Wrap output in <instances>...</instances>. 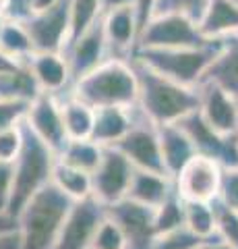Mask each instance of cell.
Listing matches in <instances>:
<instances>
[{
    "mask_svg": "<svg viewBox=\"0 0 238 249\" xmlns=\"http://www.w3.org/2000/svg\"><path fill=\"white\" fill-rule=\"evenodd\" d=\"M75 204L71 196L50 181L27 201L17 216L21 249H52Z\"/></svg>",
    "mask_w": 238,
    "mask_h": 249,
    "instance_id": "obj_3",
    "label": "cell"
},
{
    "mask_svg": "<svg viewBox=\"0 0 238 249\" xmlns=\"http://www.w3.org/2000/svg\"><path fill=\"white\" fill-rule=\"evenodd\" d=\"M60 106H63L68 139H91L95 123V108L81 102L79 98L71 96V93H66L64 100H60Z\"/></svg>",
    "mask_w": 238,
    "mask_h": 249,
    "instance_id": "obj_25",
    "label": "cell"
},
{
    "mask_svg": "<svg viewBox=\"0 0 238 249\" xmlns=\"http://www.w3.org/2000/svg\"><path fill=\"white\" fill-rule=\"evenodd\" d=\"M13 4H15V0H0V17H4V15H11Z\"/></svg>",
    "mask_w": 238,
    "mask_h": 249,
    "instance_id": "obj_47",
    "label": "cell"
},
{
    "mask_svg": "<svg viewBox=\"0 0 238 249\" xmlns=\"http://www.w3.org/2000/svg\"><path fill=\"white\" fill-rule=\"evenodd\" d=\"M201 249H236V247L228 245L226 241H222L220 237H213V239H209V241H207V243H205Z\"/></svg>",
    "mask_w": 238,
    "mask_h": 249,
    "instance_id": "obj_45",
    "label": "cell"
},
{
    "mask_svg": "<svg viewBox=\"0 0 238 249\" xmlns=\"http://www.w3.org/2000/svg\"><path fill=\"white\" fill-rule=\"evenodd\" d=\"M21 145H23V131H21V124L15 129L9 131H2L0 133V160L4 162H15L17 156L21 152Z\"/></svg>",
    "mask_w": 238,
    "mask_h": 249,
    "instance_id": "obj_39",
    "label": "cell"
},
{
    "mask_svg": "<svg viewBox=\"0 0 238 249\" xmlns=\"http://www.w3.org/2000/svg\"><path fill=\"white\" fill-rule=\"evenodd\" d=\"M108 40L104 34V23L99 19L66 46L64 56L68 62V71H71V81H79L83 75L94 71L97 65H102L108 58Z\"/></svg>",
    "mask_w": 238,
    "mask_h": 249,
    "instance_id": "obj_15",
    "label": "cell"
},
{
    "mask_svg": "<svg viewBox=\"0 0 238 249\" xmlns=\"http://www.w3.org/2000/svg\"><path fill=\"white\" fill-rule=\"evenodd\" d=\"M66 93L79 98L91 108L106 106H137L139 102V81L130 58L108 56L94 71L83 75L71 85Z\"/></svg>",
    "mask_w": 238,
    "mask_h": 249,
    "instance_id": "obj_2",
    "label": "cell"
},
{
    "mask_svg": "<svg viewBox=\"0 0 238 249\" xmlns=\"http://www.w3.org/2000/svg\"><path fill=\"white\" fill-rule=\"evenodd\" d=\"M35 52H64L71 42V0H60L48 11L23 19Z\"/></svg>",
    "mask_w": 238,
    "mask_h": 249,
    "instance_id": "obj_9",
    "label": "cell"
},
{
    "mask_svg": "<svg viewBox=\"0 0 238 249\" xmlns=\"http://www.w3.org/2000/svg\"><path fill=\"white\" fill-rule=\"evenodd\" d=\"M27 62L42 91L58 96L71 89L73 81L64 52H33Z\"/></svg>",
    "mask_w": 238,
    "mask_h": 249,
    "instance_id": "obj_18",
    "label": "cell"
},
{
    "mask_svg": "<svg viewBox=\"0 0 238 249\" xmlns=\"http://www.w3.org/2000/svg\"><path fill=\"white\" fill-rule=\"evenodd\" d=\"M102 150L104 145L95 143L94 139H71L66 143L64 152L58 156V160L94 175L99 160H102Z\"/></svg>",
    "mask_w": 238,
    "mask_h": 249,
    "instance_id": "obj_28",
    "label": "cell"
},
{
    "mask_svg": "<svg viewBox=\"0 0 238 249\" xmlns=\"http://www.w3.org/2000/svg\"><path fill=\"white\" fill-rule=\"evenodd\" d=\"M158 129H159V142H162V156L166 170L172 178H176V175L197 156L195 142L178 123L158 124Z\"/></svg>",
    "mask_w": 238,
    "mask_h": 249,
    "instance_id": "obj_19",
    "label": "cell"
},
{
    "mask_svg": "<svg viewBox=\"0 0 238 249\" xmlns=\"http://www.w3.org/2000/svg\"><path fill=\"white\" fill-rule=\"evenodd\" d=\"M137 119V106L95 108V123L91 139L99 145H114L125 137Z\"/></svg>",
    "mask_w": 238,
    "mask_h": 249,
    "instance_id": "obj_20",
    "label": "cell"
},
{
    "mask_svg": "<svg viewBox=\"0 0 238 249\" xmlns=\"http://www.w3.org/2000/svg\"><path fill=\"white\" fill-rule=\"evenodd\" d=\"M0 50L23 62H27L35 52L33 40L23 19L13 17V15H4L0 19Z\"/></svg>",
    "mask_w": 238,
    "mask_h": 249,
    "instance_id": "obj_24",
    "label": "cell"
},
{
    "mask_svg": "<svg viewBox=\"0 0 238 249\" xmlns=\"http://www.w3.org/2000/svg\"><path fill=\"white\" fill-rule=\"evenodd\" d=\"M21 65H25L23 60H17V58H13L9 56L6 52L0 50V73H6V71H13V69H17Z\"/></svg>",
    "mask_w": 238,
    "mask_h": 249,
    "instance_id": "obj_43",
    "label": "cell"
},
{
    "mask_svg": "<svg viewBox=\"0 0 238 249\" xmlns=\"http://www.w3.org/2000/svg\"><path fill=\"white\" fill-rule=\"evenodd\" d=\"M29 106H32V102H27V100L0 98V133L19 127L25 121Z\"/></svg>",
    "mask_w": 238,
    "mask_h": 249,
    "instance_id": "obj_35",
    "label": "cell"
},
{
    "mask_svg": "<svg viewBox=\"0 0 238 249\" xmlns=\"http://www.w3.org/2000/svg\"><path fill=\"white\" fill-rule=\"evenodd\" d=\"M184 224V199L174 191L159 208H156V231L158 235L178 229Z\"/></svg>",
    "mask_w": 238,
    "mask_h": 249,
    "instance_id": "obj_31",
    "label": "cell"
},
{
    "mask_svg": "<svg viewBox=\"0 0 238 249\" xmlns=\"http://www.w3.org/2000/svg\"><path fill=\"white\" fill-rule=\"evenodd\" d=\"M130 62H133L137 81H139V102H137V106L156 124L178 123L190 112L199 110V106H201L199 88L182 85L170 79V77L159 75L153 69L141 65L139 60L130 58Z\"/></svg>",
    "mask_w": 238,
    "mask_h": 249,
    "instance_id": "obj_1",
    "label": "cell"
},
{
    "mask_svg": "<svg viewBox=\"0 0 238 249\" xmlns=\"http://www.w3.org/2000/svg\"><path fill=\"white\" fill-rule=\"evenodd\" d=\"M156 4H158V0H137L135 2V11H137V17H139L141 31L145 29V25H147L149 19L153 17V13H156Z\"/></svg>",
    "mask_w": 238,
    "mask_h": 249,
    "instance_id": "obj_41",
    "label": "cell"
},
{
    "mask_svg": "<svg viewBox=\"0 0 238 249\" xmlns=\"http://www.w3.org/2000/svg\"><path fill=\"white\" fill-rule=\"evenodd\" d=\"M102 0H71V42L102 19Z\"/></svg>",
    "mask_w": 238,
    "mask_h": 249,
    "instance_id": "obj_30",
    "label": "cell"
},
{
    "mask_svg": "<svg viewBox=\"0 0 238 249\" xmlns=\"http://www.w3.org/2000/svg\"><path fill=\"white\" fill-rule=\"evenodd\" d=\"M222 42L224 40H213L197 48H135L130 58L182 85L197 88L220 54Z\"/></svg>",
    "mask_w": 238,
    "mask_h": 249,
    "instance_id": "obj_5",
    "label": "cell"
},
{
    "mask_svg": "<svg viewBox=\"0 0 238 249\" xmlns=\"http://www.w3.org/2000/svg\"><path fill=\"white\" fill-rule=\"evenodd\" d=\"M135 166L116 145H104L102 160L91 175L94 178V197L104 206H112L128 196Z\"/></svg>",
    "mask_w": 238,
    "mask_h": 249,
    "instance_id": "obj_8",
    "label": "cell"
},
{
    "mask_svg": "<svg viewBox=\"0 0 238 249\" xmlns=\"http://www.w3.org/2000/svg\"><path fill=\"white\" fill-rule=\"evenodd\" d=\"M174 191H176V183L170 175L135 168L127 197L133 201H139L143 206L159 208Z\"/></svg>",
    "mask_w": 238,
    "mask_h": 249,
    "instance_id": "obj_21",
    "label": "cell"
},
{
    "mask_svg": "<svg viewBox=\"0 0 238 249\" xmlns=\"http://www.w3.org/2000/svg\"><path fill=\"white\" fill-rule=\"evenodd\" d=\"M23 145L15 160V181H13V197L9 216L17 220L23 206L32 199L44 185L52 181V173L56 166V154L37 137L32 127L23 121Z\"/></svg>",
    "mask_w": 238,
    "mask_h": 249,
    "instance_id": "obj_4",
    "label": "cell"
},
{
    "mask_svg": "<svg viewBox=\"0 0 238 249\" xmlns=\"http://www.w3.org/2000/svg\"><path fill=\"white\" fill-rule=\"evenodd\" d=\"M207 241L209 239L195 235L187 224H182L178 229H172L168 232L158 235L156 243H153V249H201Z\"/></svg>",
    "mask_w": 238,
    "mask_h": 249,
    "instance_id": "obj_32",
    "label": "cell"
},
{
    "mask_svg": "<svg viewBox=\"0 0 238 249\" xmlns=\"http://www.w3.org/2000/svg\"><path fill=\"white\" fill-rule=\"evenodd\" d=\"M25 123L32 127L33 133L56 154V158L64 152L66 143L71 142L68 133H66V127H64L60 98L56 93L42 91L32 102V106H29Z\"/></svg>",
    "mask_w": 238,
    "mask_h": 249,
    "instance_id": "obj_13",
    "label": "cell"
},
{
    "mask_svg": "<svg viewBox=\"0 0 238 249\" xmlns=\"http://www.w3.org/2000/svg\"><path fill=\"white\" fill-rule=\"evenodd\" d=\"M42 93L35 77L29 69V62L21 65L13 71L0 73V98H11V100H33Z\"/></svg>",
    "mask_w": 238,
    "mask_h": 249,
    "instance_id": "obj_26",
    "label": "cell"
},
{
    "mask_svg": "<svg viewBox=\"0 0 238 249\" xmlns=\"http://www.w3.org/2000/svg\"><path fill=\"white\" fill-rule=\"evenodd\" d=\"M106 216V206L94 196L77 199L52 249H91V241Z\"/></svg>",
    "mask_w": 238,
    "mask_h": 249,
    "instance_id": "obj_11",
    "label": "cell"
},
{
    "mask_svg": "<svg viewBox=\"0 0 238 249\" xmlns=\"http://www.w3.org/2000/svg\"><path fill=\"white\" fill-rule=\"evenodd\" d=\"M201 96V112L203 121L213 131L222 135H236L238 133V98L228 93L224 88L211 81H201L197 85Z\"/></svg>",
    "mask_w": 238,
    "mask_h": 249,
    "instance_id": "obj_16",
    "label": "cell"
},
{
    "mask_svg": "<svg viewBox=\"0 0 238 249\" xmlns=\"http://www.w3.org/2000/svg\"><path fill=\"white\" fill-rule=\"evenodd\" d=\"M91 249H127V237L116 220L106 216L91 241Z\"/></svg>",
    "mask_w": 238,
    "mask_h": 249,
    "instance_id": "obj_33",
    "label": "cell"
},
{
    "mask_svg": "<svg viewBox=\"0 0 238 249\" xmlns=\"http://www.w3.org/2000/svg\"><path fill=\"white\" fill-rule=\"evenodd\" d=\"M224 166L209 156L197 154L176 175V191L184 201H216L222 189Z\"/></svg>",
    "mask_w": 238,
    "mask_h": 249,
    "instance_id": "obj_10",
    "label": "cell"
},
{
    "mask_svg": "<svg viewBox=\"0 0 238 249\" xmlns=\"http://www.w3.org/2000/svg\"><path fill=\"white\" fill-rule=\"evenodd\" d=\"M104 34L108 40V48L112 56L130 58L139 42V17H137L135 6H122L102 15Z\"/></svg>",
    "mask_w": 238,
    "mask_h": 249,
    "instance_id": "obj_17",
    "label": "cell"
},
{
    "mask_svg": "<svg viewBox=\"0 0 238 249\" xmlns=\"http://www.w3.org/2000/svg\"><path fill=\"white\" fill-rule=\"evenodd\" d=\"M0 249H21V231L19 227L0 231Z\"/></svg>",
    "mask_w": 238,
    "mask_h": 249,
    "instance_id": "obj_42",
    "label": "cell"
},
{
    "mask_svg": "<svg viewBox=\"0 0 238 249\" xmlns=\"http://www.w3.org/2000/svg\"><path fill=\"white\" fill-rule=\"evenodd\" d=\"M17 227V220L11 216H0V231H9Z\"/></svg>",
    "mask_w": 238,
    "mask_h": 249,
    "instance_id": "obj_46",
    "label": "cell"
},
{
    "mask_svg": "<svg viewBox=\"0 0 238 249\" xmlns=\"http://www.w3.org/2000/svg\"><path fill=\"white\" fill-rule=\"evenodd\" d=\"M19 2H21V0H15V4H13V11H11V15L15 13V9H17V6H19Z\"/></svg>",
    "mask_w": 238,
    "mask_h": 249,
    "instance_id": "obj_48",
    "label": "cell"
},
{
    "mask_svg": "<svg viewBox=\"0 0 238 249\" xmlns=\"http://www.w3.org/2000/svg\"><path fill=\"white\" fill-rule=\"evenodd\" d=\"M135 2L137 0H102V13L122 9V6H135Z\"/></svg>",
    "mask_w": 238,
    "mask_h": 249,
    "instance_id": "obj_44",
    "label": "cell"
},
{
    "mask_svg": "<svg viewBox=\"0 0 238 249\" xmlns=\"http://www.w3.org/2000/svg\"><path fill=\"white\" fill-rule=\"evenodd\" d=\"M209 0H158L156 13L153 15H164V13H182L193 17L195 21L201 19V15L205 13Z\"/></svg>",
    "mask_w": 238,
    "mask_h": 249,
    "instance_id": "obj_36",
    "label": "cell"
},
{
    "mask_svg": "<svg viewBox=\"0 0 238 249\" xmlns=\"http://www.w3.org/2000/svg\"><path fill=\"white\" fill-rule=\"evenodd\" d=\"M216 206V220H218V237L226 241L228 245L238 249V212L226 204H222L220 199L213 201Z\"/></svg>",
    "mask_w": 238,
    "mask_h": 249,
    "instance_id": "obj_34",
    "label": "cell"
},
{
    "mask_svg": "<svg viewBox=\"0 0 238 249\" xmlns=\"http://www.w3.org/2000/svg\"><path fill=\"white\" fill-rule=\"evenodd\" d=\"M0 19H2V17H0Z\"/></svg>",
    "mask_w": 238,
    "mask_h": 249,
    "instance_id": "obj_50",
    "label": "cell"
},
{
    "mask_svg": "<svg viewBox=\"0 0 238 249\" xmlns=\"http://www.w3.org/2000/svg\"><path fill=\"white\" fill-rule=\"evenodd\" d=\"M222 204L238 212V166H226L224 177H222V189L220 197Z\"/></svg>",
    "mask_w": 238,
    "mask_h": 249,
    "instance_id": "obj_37",
    "label": "cell"
},
{
    "mask_svg": "<svg viewBox=\"0 0 238 249\" xmlns=\"http://www.w3.org/2000/svg\"><path fill=\"white\" fill-rule=\"evenodd\" d=\"M52 181H54L66 196H71L75 201L94 196V178H91V173L75 168L63 160H56Z\"/></svg>",
    "mask_w": 238,
    "mask_h": 249,
    "instance_id": "obj_27",
    "label": "cell"
},
{
    "mask_svg": "<svg viewBox=\"0 0 238 249\" xmlns=\"http://www.w3.org/2000/svg\"><path fill=\"white\" fill-rule=\"evenodd\" d=\"M184 224L203 239L218 237V220L213 201H184Z\"/></svg>",
    "mask_w": 238,
    "mask_h": 249,
    "instance_id": "obj_29",
    "label": "cell"
},
{
    "mask_svg": "<svg viewBox=\"0 0 238 249\" xmlns=\"http://www.w3.org/2000/svg\"><path fill=\"white\" fill-rule=\"evenodd\" d=\"M15 181V162L0 160V216H9Z\"/></svg>",
    "mask_w": 238,
    "mask_h": 249,
    "instance_id": "obj_38",
    "label": "cell"
},
{
    "mask_svg": "<svg viewBox=\"0 0 238 249\" xmlns=\"http://www.w3.org/2000/svg\"><path fill=\"white\" fill-rule=\"evenodd\" d=\"M106 212L112 220L118 222V227L125 232L127 249H153L158 237L156 208L125 197L112 206H106Z\"/></svg>",
    "mask_w": 238,
    "mask_h": 249,
    "instance_id": "obj_12",
    "label": "cell"
},
{
    "mask_svg": "<svg viewBox=\"0 0 238 249\" xmlns=\"http://www.w3.org/2000/svg\"><path fill=\"white\" fill-rule=\"evenodd\" d=\"M234 2H236V4H238V0H234Z\"/></svg>",
    "mask_w": 238,
    "mask_h": 249,
    "instance_id": "obj_49",
    "label": "cell"
},
{
    "mask_svg": "<svg viewBox=\"0 0 238 249\" xmlns=\"http://www.w3.org/2000/svg\"><path fill=\"white\" fill-rule=\"evenodd\" d=\"M60 0H21L19 6L15 9L13 17H19V19H25L29 15H35V13H42V11H48L50 6L58 4Z\"/></svg>",
    "mask_w": 238,
    "mask_h": 249,
    "instance_id": "obj_40",
    "label": "cell"
},
{
    "mask_svg": "<svg viewBox=\"0 0 238 249\" xmlns=\"http://www.w3.org/2000/svg\"><path fill=\"white\" fill-rule=\"evenodd\" d=\"M213 40L203 36L199 21L182 13L153 15L141 31L137 48H197Z\"/></svg>",
    "mask_w": 238,
    "mask_h": 249,
    "instance_id": "obj_6",
    "label": "cell"
},
{
    "mask_svg": "<svg viewBox=\"0 0 238 249\" xmlns=\"http://www.w3.org/2000/svg\"><path fill=\"white\" fill-rule=\"evenodd\" d=\"M203 81L218 83L220 88L238 98V34L222 42V50L207 69Z\"/></svg>",
    "mask_w": 238,
    "mask_h": 249,
    "instance_id": "obj_23",
    "label": "cell"
},
{
    "mask_svg": "<svg viewBox=\"0 0 238 249\" xmlns=\"http://www.w3.org/2000/svg\"><path fill=\"white\" fill-rule=\"evenodd\" d=\"M118 150L133 162L135 168L151 170V173L168 175L164 156H162V142H159V129L151 119H147L141 108L137 106V119L130 131L114 143Z\"/></svg>",
    "mask_w": 238,
    "mask_h": 249,
    "instance_id": "obj_7",
    "label": "cell"
},
{
    "mask_svg": "<svg viewBox=\"0 0 238 249\" xmlns=\"http://www.w3.org/2000/svg\"><path fill=\"white\" fill-rule=\"evenodd\" d=\"M178 124L195 142L197 154H203V156H209V158L218 160L224 168L238 166V133L236 135H222L218 131H213L209 124L203 121V116L199 110L180 119Z\"/></svg>",
    "mask_w": 238,
    "mask_h": 249,
    "instance_id": "obj_14",
    "label": "cell"
},
{
    "mask_svg": "<svg viewBox=\"0 0 238 249\" xmlns=\"http://www.w3.org/2000/svg\"><path fill=\"white\" fill-rule=\"evenodd\" d=\"M199 29L209 40H226L238 34V4L234 0H209L199 19Z\"/></svg>",
    "mask_w": 238,
    "mask_h": 249,
    "instance_id": "obj_22",
    "label": "cell"
}]
</instances>
